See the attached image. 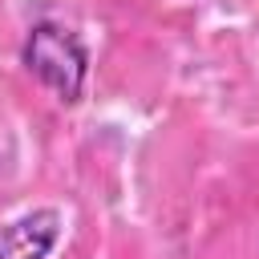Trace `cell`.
Masks as SVG:
<instances>
[{
    "label": "cell",
    "mask_w": 259,
    "mask_h": 259,
    "mask_svg": "<svg viewBox=\"0 0 259 259\" xmlns=\"http://www.w3.org/2000/svg\"><path fill=\"white\" fill-rule=\"evenodd\" d=\"M24 65L28 73L49 85L61 101H77L85 89V73H89V53L81 49V40L61 28V24H32L24 36Z\"/></svg>",
    "instance_id": "obj_1"
},
{
    "label": "cell",
    "mask_w": 259,
    "mask_h": 259,
    "mask_svg": "<svg viewBox=\"0 0 259 259\" xmlns=\"http://www.w3.org/2000/svg\"><path fill=\"white\" fill-rule=\"evenodd\" d=\"M57 235H61V214L32 210L0 227V259H45L57 247Z\"/></svg>",
    "instance_id": "obj_2"
}]
</instances>
